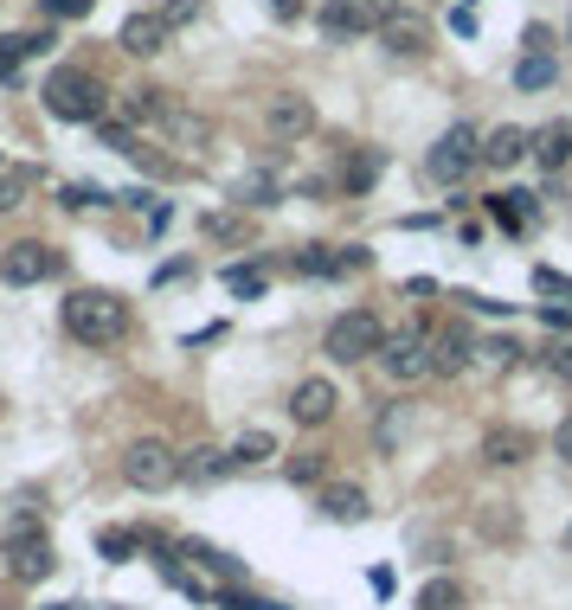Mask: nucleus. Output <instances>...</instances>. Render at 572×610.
Here are the masks:
<instances>
[{
  "instance_id": "nucleus-15",
  "label": "nucleus",
  "mask_w": 572,
  "mask_h": 610,
  "mask_svg": "<svg viewBox=\"0 0 572 610\" xmlns=\"http://www.w3.org/2000/svg\"><path fill=\"white\" fill-rule=\"evenodd\" d=\"M322 33L328 39H355V33H373V26H366L360 0H322Z\"/></svg>"
},
{
  "instance_id": "nucleus-2",
  "label": "nucleus",
  "mask_w": 572,
  "mask_h": 610,
  "mask_svg": "<svg viewBox=\"0 0 572 610\" xmlns=\"http://www.w3.org/2000/svg\"><path fill=\"white\" fill-rule=\"evenodd\" d=\"M39 97H46V110H52L59 123H103V84L77 65H59L46 77Z\"/></svg>"
},
{
  "instance_id": "nucleus-42",
  "label": "nucleus",
  "mask_w": 572,
  "mask_h": 610,
  "mask_svg": "<svg viewBox=\"0 0 572 610\" xmlns=\"http://www.w3.org/2000/svg\"><path fill=\"white\" fill-rule=\"evenodd\" d=\"M271 13H277V20H296V13H302V0H271Z\"/></svg>"
},
{
  "instance_id": "nucleus-26",
  "label": "nucleus",
  "mask_w": 572,
  "mask_h": 610,
  "mask_svg": "<svg viewBox=\"0 0 572 610\" xmlns=\"http://www.w3.org/2000/svg\"><path fill=\"white\" fill-rule=\"evenodd\" d=\"M419 610H463V585L457 578H431L419 592Z\"/></svg>"
},
{
  "instance_id": "nucleus-34",
  "label": "nucleus",
  "mask_w": 572,
  "mask_h": 610,
  "mask_svg": "<svg viewBox=\"0 0 572 610\" xmlns=\"http://www.w3.org/2000/svg\"><path fill=\"white\" fill-rule=\"evenodd\" d=\"M547 373L572 386V340H554V347H547Z\"/></svg>"
},
{
  "instance_id": "nucleus-32",
  "label": "nucleus",
  "mask_w": 572,
  "mask_h": 610,
  "mask_svg": "<svg viewBox=\"0 0 572 610\" xmlns=\"http://www.w3.org/2000/svg\"><path fill=\"white\" fill-rule=\"evenodd\" d=\"M90 7H97V0H39V13H46V20H84Z\"/></svg>"
},
{
  "instance_id": "nucleus-29",
  "label": "nucleus",
  "mask_w": 572,
  "mask_h": 610,
  "mask_svg": "<svg viewBox=\"0 0 572 610\" xmlns=\"http://www.w3.org/2000/svg\"><path fill=\"white\" fill-rule=\"evenodd\" d=\"M26 194H33V167H0V212H13Z\"/></svg>"
},
{
  "instance_id": "nucleus-19",
  "label": "nucleus",
  "mask_w": 572,
  "mask_h": 610,
  "mask_svg": "<svg viewBox=\"0 0 572 610\" xmlns=\"http://www.w3.org/2000/svg\"><path fill=\"white\" fill-rule=\"evenodd\" d=\"M161 136L181 141V148H207V136H213V129H207V116H194V110H181V103H174V110L161 116Z\"/></svg>"
},
{
  "instance_id": "nucleus-35",
  "label": "nucleus",
  "mask_w": 572,
  "mask_h": 610,
  "mask_svg": "<svg viewBox=\"0 0 572 610\" xmlns=\"http://www.w3.org/2000/svg\"><path fill=\"white\" fill-rule=\"evenodd\" d=\"M534 289H540V296H554V302H560V296L572 302V283L560 271H534Z\"/></svg>"
},
{
  "instance_id": "nucleus-33",
  "label": "nucleus",
  "mask_w": 572,
  "mask_h": 610,
  "mask_svg": "<svg viewBox=\"0 0 572 610\" xmlns=\"http://www.w3.org/2000/svg\"><path fill=\"white\" fill-rule=\"evenodd\" d=\"M360 13H366V26L380 33V26H386V20H399L406 7H399V0H360Z\"/></svg>"
},
{
  "instance_id": "nucleus-45",
  "label": "nucleus",
  "mask_w": 572,
  "mask_h": 610,
  "mask_svg": "<svg viewBox=\"0 0 572 610\" xmlns=\"http://www.w3.org/2000/svg\"><path fill=\"white\" fill-rule=\"evenodd\" d=\"M52 610H72V605H52Z\"/></svg>"
},
{
  "instance_id": "nucleus-3",
  "label": "nucleus",
  "mask_w": 572,
  "mask_h": 610,
  "mask_svg": "<svg viewBox=\"0 0 572 610\" xmlns=\"http://www.w3.org/2000/svg\"><path fill=\"white\" fill-rule=\"evenodd\" d=\"M380 347H386V328H380V315H373V309H348V315H335V322H328V335H322V353H328V360H341V366L380 360Z\"/></svg>"
},
{
  "instance_id": "nucleus-40",
  "label": "nucleus",
  "mask_w": 572,
  "mask_h": 610,
  "mask_svg": "<svg viewBox=\"0 0 572 610\" xmlns=\"http://www.w3.org/2000/svg\"><path fill=\"white\" fill-rule=\"evenodd\" d=\"M540 315H547V322H554V328H572V302H547V309H540Z\"/></svg>"
},
{
  "instance_id": "nucleus-5",
  "label": "nucleus",
  "mask_w": 572,
  "mask_h": 610,
  "mask_svg": "<svg viewBox=\"0 0 572 610\" xmlns=\"http://www.w3.org/2000/svg\"><path fill=\"white\" fill-rule=\"evenodd\" d=\"M123 482H129V488H142V495H161V488H174V482H181V457H174L161 437H142V444H129V450H123Z\"/></svg>"
},
{
  "instance_id": "nucleus-11",
  "label": "nucleus",
  "mask_w": 572,
  "mask_h": 610,
  "mask_svg": "<svg viewBox=\"0 0 572 610\" xmlns=\"http://www.w3.org/2000/svg\"><path fill=\"white\" fill-rule=\"evenodd\" d=\"M527 450H534V437H527V431H514V424H496V431L483 437V463H496V470H514Z\"/></svg>"
},
{
  "instance_id": "nucleus-46",
  "label": "nucleus",
  "mask_w": 572,
  "mask_h": 610,
  "mask_svg": "<svg viewBox=\"0 0 572 610\" xmlns=\"http://www.w3.org/2000/svg\"><path fill=\"white\" fill-rule=\"evenodd\" d=\"M0 167H7V161H0Z\"/></svg>"
},
{
  "instance_id": "nucleus-8",
  "label": "nucleus",
  "mask_w": 572,
  "mask_h": 610,
  "mask_svg": "<svg viewBox=\"0 0 572 610\" xmlns=\"http://www.w3.org/2000/svg\"><path fill=\"white\" fill-rule=\"evenodd\" d=\"M264 129H271V141H302L309 129H315V103L296 97V90L271 97V103H264Z\"/></svg>"
},
{
  "instance_id": "nucleus-30",
  "label": "nucleus",
  "mask_w": 572,
  "mask_h": 610,
  "mask_svg": "<svg viewBox=\"0 0 572 610\" xmlns=\"http://www.w3.org/2000/svg\"><path fill=\"white\" fill-rule=\"evenodd\" d=\"M238 206H277V180L271 174H245L238 180Z\"/></svg>"
},
{
  "instance_id": "nucleus-27",
  "label": "nucleus",
  "mask_w": 572,
  "mask_h": 610,
  "mask_svg": "<svg viewBox=\"0 0 572 610\" xmlns=\"http://www.w3.org/2000/svg\"><path fill=\"white\" fill-rule=\"evenodd\" d=\"M264 457H277V437H271V431H245V437L232 444V463H264Z\"/></svg>"
},
{
  "instance_id": "nucleus-1",
  "label": "nucleus",
  "mask_w": 572,
  "mask_h": 610,
  "mask_svg": "<svg viewBox=\"0 0 572 610\" xmlns=\"http://www.w3.org/2000/svg\"><path fill=\"white\" fill-rule=\"evenodd\" d=\"M65 335L84 347H116L129 335V302L110 289H72L65 296Z\"/></svg>"
},
{
  "instance_id": "nucleus-6",
  "label": "nucleus",
  "mask_w": 572,
  "mask_h": 610,
  "mask_svg": "<svg viewBox=\"0 0 572 610\" xmlns=\"http://www.w3.org/2000/svg\"><path fill=\"white\" fill-rule=\"evenodd\" d=\"M380 366H386V379H399V386H419V379H431V373H437V366H431V335H419V328L386 335V347H380Z\"/></svg>"
},
{
  "instance_id": "nucleus-13",
  "label": "nucleus",
  "mask_w": 572,
  "mask_h": 610,
  "mask_svg": "<svg viewBox=\"0 0 572 610\" xmlns=\"http://www.w3.org/2000/svg\"><path fill=\"white\" fill-rule=\"evenodd\" d=\"M167 110H174L167 90H129V97H123V123H136V129H161Z\"/></svg>"
},
{
  "instance_id": "nucleus-22",
  "label": "nucleus",
  "mask_w": 572,
  "mask_h": 610,
  "mask_svg": "<svg viewBox=\"0 0 572 610\" xmlns=\"http://www.w3.org/2000/svg\"><path fill=\"white\" fill-rule=\"evenodd\" d=\"M225 470H238L232 450H207V444H200V450L181 457V475H194V482H213V475H225Z\"/></svg>"
},
{
  "instance_id": "nucleus-7",
  "label": "nucleus",
  "mask_w": 572,
  "mask_h": 610,
  "mask_svg": "<svg viewBox=\"0 0 572 610\" xmlns=\"http://www.w3.org/2000/svg\"><path fill=\"white\" fill-rule=\"evenodd\" d=\"M59 271H65V258L52 245H33V238L0 258V283H13V289H33V283H46V276H59Z\"/></svg>"
},
{
  "instance_id": "nucleus-14",
  "label": "nucleus",
  "mask_w": 572,
  "mask_h": 610,
  "mask_svg": "<svg viewBox=\"0 0 572 610\" xmlns=\"http://www.w3.org/2000/svg\"><path fill=\"white\" fill-rule=\"evenodd\" d=\"M431 366H437V379L463 373V366H470V335H463V328H444V335H431Z\"/></svg>"
},
{
  "instance_id": "nucleus-21",
  "label": "nucleus",
  "mask_w": 572,
  "mask_h": 610,
  "mask_svg": "<svg viewBox=\"0 0 572 610\" xmlns=\"http://www.w3.org/2000/svg\"><path fill=\"white\" fill-rule=\"evenodd\" d=\"M46 46H52L46 33H7V39H0V77H7V71H20L33 52H46Z\"/></svg>"
},
{
  "instance_id": "nucleus-16",
  "label": "nucleus",
  "mask_w": 572,
  "mask_h": 610,
  "mask_svg": "<svg viewBox=\"0 0 572 610\" xmlns=\"http://www.w3.org/2000/svg\"><path fill=\"white\" fill-rule=\"evenodd\" d=\"M380 39H386V52H393V59H419V52H425V26H419L412 13L386 20V26H380Z\"/></svg>"
},
{
  "instance_id": "nucleus-17",
  "label": "nucleus",
  "mask_w": 572,
  "mask_h": 610,
  "mask_svg": "<svg viewBox=\"0 0 572 610\" xmlns=\"http://www.w3.org/2000/svg\"><path fill=\"white\" fill-rule=\"evenodd\" d=\"M489 219L501 232H527L534 225V194H489Z\"/></svg>"
},
{
  "instance_id": "nucleus-39",
  "label": "nucleus",
  "mask_w": 572,
  "mask_h": 610,
  "mask_svg": "<svg viewBox=\"0 0 572 610\" xmlns=\"http://www.w3.org/2000/svg\"><path fill=\"white\" fill-rule=\"evenodd\" d=\"M194 13H200V0H167V7H161V20H167V26H187Z\"/></svg>"
},
{
  "instance_id": "nucleus-25",
  "label": "nucleus",
  "mask_w": 572,
  "mask_h": 610,
  "mask_svg": "<svg viewBox=\"0 0 572 610\" xmlns=\"http://www.w3.org/2000/svg\"><path fill=\"white\" fill-rule=\"evenodd\" d=\"M200 232H207L213 245H245V212H207Z\"/></svg>"
},
{
  "instance_id": "nucleus-10",
  "label": "nucleus",
  "mask_w": 572,
  "mask_h": 610,
  "mask_svg": "<svg viewBox=\"0 0 572 610\" xmlns=\"http://www.w3.org/2000/svg\"><path fill=\"white\" fill-rule=\"evenodd\" d=\"M167 33H174V26H167L161 13H129V20H123V52H136V59H154V52L167 46Z\"/></svg>"
},
{
  "instance_id": "nucleus-44",
  "label": "nucleus",
  "mask_w": 572,
  "mask_h": 610,
  "mask_svg": "<svg viewBox=\"0 0 572 610\" xmlns=\"http://www.w3.org/2000/svg\"><path fill=\"white\" fill-rule=\"evenodd\" d=\"M560 546H567V552H572V521H567V534H560Z\"/></svg>"
},
{
  "instance_id": "nucleus-4",
  "label": "nucleus",
  "mask_w": 572,
  "mask_h": 610,
  "mask_svg": "<svg viewBox=\"0 0 572 610\" xmlns=\"http://www.w3.org/2000/svg\"><path fill=\"white\" fill-rule=\"evenodd\" d=\"M425 167H431V180H437V187H463V180L483 167V136H476L470 123L444 129V136H437V148L425 154Z\"/></svg>"
},
{
  "instance_id": "nucleus-9",
  "label": "nucleus",
  "mask_w": 572,
  "mask_h": 610,
  "mask_svg": "<svg viewBox=\"0 0 572 610\" xmlns=\"http://www.w3.org/2000/svg\"><path fill=\"white\" fill-rule=\"evenodd\" d=\"M341 406V393H335V379H302L296 393H289V418L296 424H328Z\"/></svg>"
},
{
  "instance_id": "nucleus-18",
  "label": "nucleus",
  "mask_w": 572,
  "mask_h": 610,
  "mask_svg": "<svg viewBox=\"0 0 572 610\" xmlns=\"http://www.w3.org/2000/svg\"><path fill=\"white\" fill-rule=\"evenodd\" d=\"M534 161H540V167H567V161H572V123H547V129H534Z\"/></svg>"
},
{
  "instance_id": "nucleus-31",
  "label": "nucleus",
  "mask_w": 572,
  "mask_h": 610,
  "mask_svg": "<svg viewBox=\"0 0 572 610\" xmlns=\"http://www.w3.org/2000/svg\"><path fill=\"white\" fill-rule=\"evenodd\" d=\"M264 283H271V276L251 271V264H232V271H225V289H232V296H264Z\"/></svg>"
},
{
  "instance_id": "nucleus-43",
  "label": "nucleus",
  "mask_w": 572,
  "mask_h": 610,
  "mask_svg": "<svg viewBox=\"0 0 572 610\" xmlns=\"http://www.w3.org/2000/svg\"><path fill=\"white\" fill-rule=\"evenodd\" d=\"M554 444H560V457H567V463H572V418H567V424H560V437H554Z\"/></svg>"
},
{
  "instance_id": "nucleus-20",
  "label": "nucleus",
  "mask_w": 572,
  "mask_h": 610,
  "mask_svg": "<svg viewBox=\"0 0 572 610\" xmlns=\"http://www.w3.org/2000/svg\"><path fill=\"white\" fill-rule=\"evenodd\" d=\"M7 559H13V578H46L52 572V546L46 540H13Z\"/></svg>"
},
{
  "instance_id": "nucleus-12",
  "label": "nucleus",
  "mask_w": 572,
  "mask_h": 610,
  "mask_svg": "<svg viewBox=\"0 0 572 610\" xmlns=\"http://www.w3.org/2000/svg\"><path fill=\"white\" fill-rule=\"evenodd\" d=\"M521 154H534V136H527V129H514V123H501L496 136L483 141V167H514Z\"/></svg>"
},
{
  "instance_id": "nucleus-36",
  "label": "nucleus",
  "mask_w": 572,
  "mask_h": 610,
  "mask_svg": "<svg viewBox=\"0 0 572 610\" xmlns=\"http://www.w3.org/2000/svg\"><path fill=\"white\" fill-rule=\"evenodd\" d=\"M65 206H72V212H84V206H110V194H103V187H65Z\"/></svg>"
},
{
  "instance_id": "nucleus-23",
  "label": "nucleus",
  "mask_w": 572,
  "mask_h": 610,
  "mask_svg": "<svg viewBox=\"0 0 572 610\" xmlns=\"http://www.w3.org/2000/svg\"><path fill=\"white\" fill-rule=\"evenodd\" d=\"M322 514H328V521H360V514H366V495L348 488V482H335V488H322Z\"/></svg>"
},
{
  "instance_id": "nucleus-41",
  "label": "nucleus",
  "mask_w": 572,
  "mask_h": 610,
  "mask_svg": "<svg viewBox=\"0 0 572 610\" xmlns=\"http://www.w3.org/2000/svg\"><path fill=\"white\" fill-rule=\"evenodd\" d=\"M373 174H380V161H355V167H348V180H355V187H366Z\"/></svg>"
},
{
  "instance_id": "nucleus-38",
  "label": "nucleus",
  "mask_w": 572,
  "mask_h": 610,
  "mask_svg": "<svg viewBox=\"0 0 572 610\" xmlns=\"http://www.w3.org/2000/svg\"><path fill=\"white\" fill-rule=\"evenodd\" d=\"M129 552H136V534H103V559H116V565H123Z\"/></svg>"
},
{
  "instance_id": "nucleus-28",
  "label": "nucleus",
  "mask_w": 572,
  "mask_h": 610,
  "mask_svg": "<svg viewBox=\"0 0 572 610\" xmlns=\"http://www.w3.org/2000/svg\"><path fill=\"white\" fill-rule=\"evenodd\" d=\"M514 84H521V90H547V84H554V59H547V52H527V59L514 65Z\"/></svg>"
},
{
  "instance_id": "nucleus-37",
  "label": "nucleus",
  "mask_w": 572,
  "mask_h": 610,
  "mask_svg": "<svg viewBox=\"0 0 572 610\" xmlns=\"http://www.w3.org/2000/svg\"><path fill=\"white\" fill-rule=\"evenodd\" d=\"M322 457H289V482H322Z\"/></svg>"
},
{
  "instance_id": "nucleus-24",
  "label": "nucleus",
  "mask_w": 572,
  "mask_h": 610,
  "mask_svg": "<svg viewBox=\"0 0 572 610\" xmlns=\"http://www.w3.org/2000/svg\"><path fill=\"white\" fill-rule=\"evenodd\" d=\"M289 271H296V276H341L348 264H341V258H335L328 245H302V251L289 258Z\"/></svg>"
}]
</instances>
